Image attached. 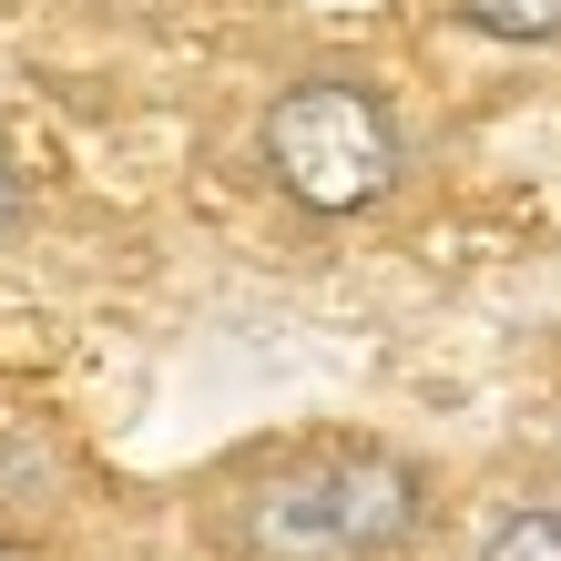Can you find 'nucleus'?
I'll use <instances>...</instances> for the list:
<instances>
[{
	"label": "nucleus",
	"instance_id": "nucleus-1",
	"mask_svg": "<svg viewBox=\"0 0 561 561\" xmlns=\"http://www.w3.org/2000/svg\"><path fill=\"white\" fill-rule=\"evenodd\" d=\"M439 511V470L368 428H296L225 459L194 501L215 561H409Z\"/></svg>",
	"mask_w": 561,
	"mask_h": 561
},
{
	"label": "nucleus",
	"instance_id": "nucleus-2",
	"mask_svg": "<svg viewBox=\"0 0 561 561\" xmlns=\"http://www.w3.org/2000/svg\"><path fill=\"white\" fill-rule=\"evenodd\" d=\"M255 174H266L296 215L317 225H357L388 215L409 184V113L399 92L357 61H307L266 92L255 113Z\"/></svg>",
	"mask_w": 561,
	"mask_h": 561
},
{
	"label": "nucleus",
	"instance_id": "nucleus-3",
	"mask_svg": "<svg viewBox=\"0 0 561 561\" xmlns=\"http://www.w3.org/2000/svg\"><path fill=\"white\" fill-rule=\"evenodd\" d=\"M459 31H480V42H511V51H551L561 42V0H449Z\"/></svg>",
	"mask_w": 561,
	"mask_h": 561
},
{
	"label": "nucleus",
	"instance_id": "nucleus-4",
	"mask_svg": "<svg viewBox=\"0 0 561 561\" xmlns=\"http://www.w3.org/2000/svg\"><path fill=\"white\" fill-rule=\"evenodd\" d=\"M470 561H561V501H511Z\"/></svg>",
	"mask_w": 561,
	"mask_h": 561
},
{
	"label": "nucleus",
	"instance_id": "nucleus-5",
	"mask_svg": "<svg viewBox=\"0 0 561 561\" xmlns=\"http://www.w3.org/2000/svg\"><path fill=\"white\" fill-rule=\"evenodd\" d=\"M21 225H31V184H21V163L0 153V245H21Z\"/></svg>",
	"mask_w": 561,
	"mask_h": 561
}]
</instances>
